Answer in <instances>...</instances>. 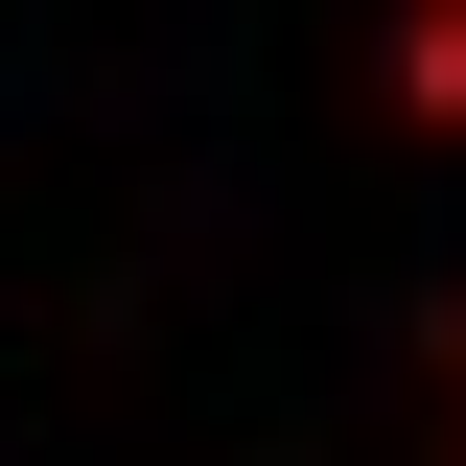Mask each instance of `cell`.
<instances>
[{
  "instance_id": "1",
  "label": "cell",
  "mask_w": 466,
  "mask_h": 466,
  "mask_svg": "<svg viewBox=\"0 0 466 466\" xmlns=\"http://www.w3.org/2000/svg\"><path fill=\"white\" fill-rule=\"evenodd\" d=\"M373 94H397L420 140H466V0H397V24H373Z\"/></svg>"
}]
</instances>
